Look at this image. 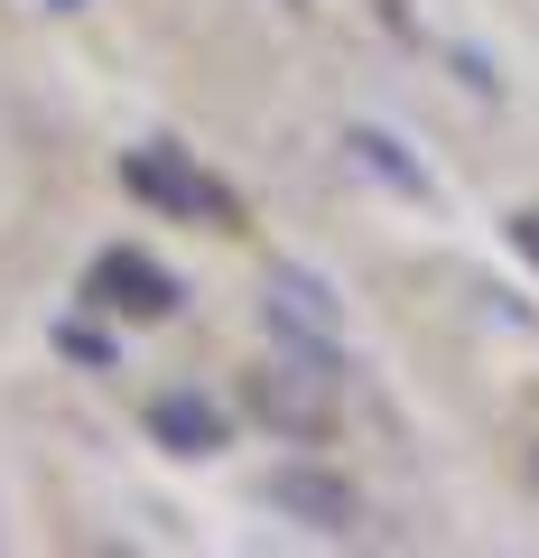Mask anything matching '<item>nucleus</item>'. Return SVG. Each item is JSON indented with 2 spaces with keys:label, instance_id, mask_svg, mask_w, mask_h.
I'll list each match as a JSON object with an SVG mask.
<instances>
[{
  "label": "nucleus",
  "instance_id": "nucleus-2",
  "mask_svg": "<svg viewBox=\"0 0 539 558\" xmlns=\"http://www.w3.org/2000/svg\"><path fill=\"white\" fill-rule=\"evenodd\" d=\"M270 502H280L289 521H307V531H354V484L344 475H326V465H280L270 475Z\"/></svg>",
  "mask_w": 539,
  "mask_h": 558
},
{
  "label": "nucleus",
  "instance_id": "nucleus-7",
  "mask_svg": "<svg viewBox=\"0 0 539 558\" xmlns=\"http://www.w3.org/2000/svg\"><path fill=\"white\" fill-rule=\"evenodd\" d=\"M344 149H354V159L372 168V178H391V186H409V196H428V178H419L409 159H400V140H381V131H354Z\"/></svg>",
  "mask_w": 539,
  "mask_h": 558
},
{
  "label": "nucleus",
  "instance_id": "nucleus-3",
  "mask_svg": "<svg viewBox=\"0 0 539 558\" xmlns=\"http://www.w3.org/2000/svg\"><path fill=\"white\" fill-rule=\"evenodd\" d=\"M94 299L131 307V317H168V307H177V279H168L159 260H140V252H102L94 260Z\"/></svg>",
  "mask_w": 539,
  "mask_h": 558
},
{
  "label": "nucleus",
  "instance_id": "nucleus-6",
  "mask_svg": "<svg viewBox=\"0 0 539 558\" xmlns=\"http://www.w3.org/2000/svg\"><path fill=\"white\" fill-rule=\"evenodd\" d=\"M270 307H280L298 336H335V307H326V289L307 270H270Z\"/></svg>",
  "mask_w": 539,
  "mask_h": 558
},
{
  "label": "nucleus",
  "instance_id": "nucleus-1",
  "mask_svg": "<svg viewBox=\"0 0 539 558\" xmlns=\"http://www.w3.org/2000/svg\"><path fill=\"white\" fill-rule=\"evenodd\" d=\"M252 410L270 418L280 438H326V428H335V381H326L317 363H260Z\"/></svg>",
  "mask_w": 539,
  "mask_h": 558
},
{
  "label": "nucleus",
  "instance_id": "nucleus-4",
  "mask_svg": "<svg viewBox=\"0 0 539 558\" xmlns=\"http://www.w3.org/2000/svg\"><path fill=\"white\" fill-rule=\"evenodd\" d=\"M131 186H140L149 205H168V215H215V223H233V196H223L215 178H196V168H177V159H131Z\"/></svg>",
  "mask_w": 539,
  "mask_h": 558
},
{
  "label": "nucleus",
  "instance_id": "nucleus-5",
  "mask_svg": "<svg viewBox=\"0 0 539 558\" xmlns=\"http://www.w3.org/2000/svg\"><path fill=\"white\" fill-rule=\"evenodd\" d=\"M149 428H159L177 457H215V447H223V410H215V400H196V391H168L159 410H149Z\"/></svg>",
  "mask_w": 539,
  "mask_h": 558
},
{
  "label": "nucleus",
  "instance_id": "nucleus-9",
  "mask_svg": "<svg viewBox=\"0 0 539 558\" xmlns=\"http://www.w3.org/2000/svg\"><path fill=\"white\" fill-rule=\"evenodd\" d=\"M530 484H539V447H530Z\"/></svg>",
  "mask_w": 539,
  "mask_h": 558
},
{
  "label": "nucleus",
  "instance_id": "nucleus-8",
  "mask_svg": "<svg viewBox=\"0 0 539 558\" xmlns=\"http://www.w3.org/2000/svg\"><path fill=\"white\" fill-rule=\"evenodd\" d=\"M512 242H520V252H530V260H539V205H530V215H520V223H512Z\"/></svg>",
  "mask_w": 539,
  "mask_h": 558
}]
</instances>
